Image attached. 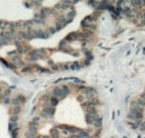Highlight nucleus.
I'll list each match as a JSON object with an SVG mask.
<instances>
[{
  "mask_svg": "<svg viewBox=\"0 0 145 138\" xmlns=\"http://www.w3.org/2000/svg\"><path fill=\"white\" fill-rule=\"evenodd\" d=\"M68 93H69V88L67 86H63V87H56L55 89L52 90V97L54 98L59 99V98L66 97L68 95Z\"/></svg>",
  "mask_w": 145,
  "mask_h": 138,
  "instance_id": "1",
  "label": "nucleus"
},
{
  "mask_svg": "<svg viewBox=\"0 0 145 138\" xmlns=\"http://www.w3.org/2000/svg\"><path fill=\"white\" fill-rule=\"evenodd\" d=\"M54 112H55V107L52 106H45L42 108V116L46 117V118H49V117H52L54 116Z\"/></svg>",
  "mask_w": 145,
  "mask_h": 138,
  "instance_id": "2",
  "label": "nucleus"
},
{
  "mask_svg": "<svg viewBox=\"0 0 145 138\" xmlns=\"http://www.w3.org/2000/svg\"><path fill=\"white\" fill-rule=\"evenodd\" d=\"M37 137V129L29 128V130L26 132V138H36Z\"/></svg>",
  "mask_w": 145,
  "mask_h": 138,
  "instance_id": "3",
  "label": "nucleus"
},
{
  "mask_svg": "<svg viewBox=\"0 0 145 138\" xmlns=\"http://www.w3.org/2000/svg\"><path fill=\"white\" fill-rule=\"evenodd\" d=\"M17 128H18V124H17V121L10 120V122H9V129L10 130H11V132H16Z\"/></svg>",
  "mask_w": 145,
  "mask_h": 138,
  "instance_id": "4",
  "label": "nucleus"
},
{
  "mask_svg": "<svg viewBox=\"0 0 145 138\" xmlns=\"http://www.w3.org/2000/svg\"><path fill=\"white\" fill-rule=\"evenodd\" d=\"M12 62H13V65H15V66H21V65H23V60L20 59L19 56H17V57L13 58V59H12Z\"/></svg>",
  "mask_w": 145,
  "mask_h": 138,
  "instance_id": "5",
  "label": "nucleus"
},
{
  "mask_svg": "<svg viewBox=\"0 0 145 138\" xmlns=\"http://www.w3.org/2000/svg\"><path fill=\"white\" fill-rule=\"evenodd\" d=\"M29 58L31 59V60H36L37 58H38V52L37 51H32L29 54Z\"/></svg>",
  "mask_w": 145,
  "mask_h": 138,
  "instance_id": "6",
  "label": "nucleus"
},
{
  "mask_svg": "<svg viewBox=\"0 0 145 138\" xmlns=\"http://www.w3.org/2000/svg\"><path fill=\"white\" fill-rule=\"evenodd\" d=\"M93 125H94V127H96V128H100V126H102V119H100V117L94 121Z\"/></svg>",
  "mask_w": 145,
  "mask_h": 138,
  "instance_id": "7",
  "label": "nucleus"
},
{
  "mask_svg": "<svg viewBox=\"0 0 145 138\" xmlns=\"http://www.w3.org/2000/svg\"><path fill=\"white\" fill-rule=\"evenodd\" d=\"M20 109H21V106H13V115H15V116H18V114H19Z\"/></svg>",
  "mask_w": 145,
  "mask_h": 138,
  "instance_id": "8",
  "label": "nucleus"
},
{
  "mask_svg": "<svg viewBox=\"0 0 145 138\" xmlns=\"http://www.w3.org/2000/svg\"><path fill=\"white\" fill-rule=\"evenodd\" d=\"M7 41L5 40V39L2 38V37H0V46H2V45H6Z\"/></svg>",
  "mask_w": 145,
  "mask_h": 138,
  "instance_id": "9",
  "label": "nucleus"
},
{
  "mask_svg": "<svg viewBox=\"0 0 145 138\" xmlns=\"http://www.w3.org/2000/svg\"><path fill=\"white\" fill-rule=\"evenodd\" d=\"M79 67H81V65L77 64V62H75V64L73 65V68H74V69H78Z\"/></svg>",
  "mask_w": 145,
  "mask_h": 138,
  "instance_id": "10",
  "label": "nucleus"
},
{
  "mask_svg": "<svg viewBox=\"0 0 145 138\" xmlns=\"http://www.w3.org/2000/svg\"><path fill=\"white\" fill-rule=\"evenodd\" d=\"M17 136H18V135H17V130H16V132H12V137L17 138Z\"/></svg>",
  "mask_w": 145,
  "mask_h": 138,
  "instance_id": "11",
  "label": "nucleus"
},
{
  "mask_svg": "<svg viewBox=\"0 0 145 138\" xmlns=\"http://www.w3.org/2000/svg\"><path fill=\"white\" fill-rule=\"evenodd\" d=\"M2 25H3V21L2 20H0V27H2Z\"/></svg>",
  "mask_w": 145,
  "mask_h": 138,
  "instance_id": "12",
  "label": "nucleus"
},
{
  "mask_svg": "<svg viewBox=\"0 0 145 138\" xmlns=\"http://www.w3.org/2000/svg\"><path fill=\"white\" fill-rule=\"evenodd\" d=\"M1 93H2V90H1V88H0V95H1Z\"/></svg>",
  "mask_w": 145,
  "mask_h": 138,
  "instance_id": "13",
  "label": "nucleus"
}]
</instances>
